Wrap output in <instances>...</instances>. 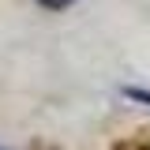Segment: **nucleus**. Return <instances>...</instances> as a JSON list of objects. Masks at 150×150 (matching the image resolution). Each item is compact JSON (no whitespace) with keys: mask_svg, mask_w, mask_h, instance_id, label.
I'll return each mask as SVG.
<instances>
[{"mask_svg":"<svg viewBox=\"0 0 150 150\" xmlns=\"http://www.w3.org/2000/svg\"><path fill=\"white\" fill-rule=\"evenodd\" d=\"M38 4H41L45 11H64V8H71L75 0H38Z\"/></svg>","mask_w":150,"mask_h":150,"instance_id":"obj_1","label":"nucleus"},{"mask_svg":"<svg viewBox=\"0 0 150 150\" xmlns=\"http://www.w3.org/2000/svg\"><path fill=\"white\" fill-rule=\"evenodd\" d=\"M124 94H128L131 101H143V105H150V90H139V86H128Z\"/></svg>","mask_w":150,"mask_h":150,"instance_id":"obj_2","label":"nucleus"}]
</instances>
